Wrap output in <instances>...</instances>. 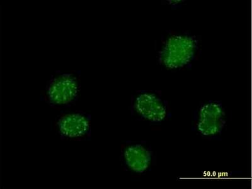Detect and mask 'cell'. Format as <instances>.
I'll return each mask as SVG.
<instances>
[{
	"instance_id": "1",
	"label": "cell",
	"mask_w": 252,
	"mask_h": 189,
	"mask_svg": "<svg viewBox=\"0 0 252 189\" xmlns=\"http://www.w3.org/2000/svg\"><path fill=\"white\" fill-rule=\"evenodd\" d=\"M81 92L80 75L75 71H56L47 81L42 99L53 109H67L75 104Z\"/></svg>"
},
{
	"instance_id": "5",
	"label": "cell",
	"mask_w": 252,
	"mask_h": 189,
	"mask_svg": "<svg viewBox=\"0 0 252 189\" xmlns=\"http://www.w3.org/2000/svg\"><path fill=\"white\" fill-rule=\"evenodd\" d=\"M197 132L202 136L212 137L221 133L226 124V112L221 103L209 101L199 108L197 113Z\"/></svg>"
},
{
	"instance_id": "3",
	"label": "cell",
	"mask_w": 252,
	"mask_h": 189,
	"mask_svg": "<svg viewBox=\"0 0 252 189\" xmlns=\"http://www.w3.org/2000/svg\"><path fill=\"white\" fill-rule=\"evenodd\" d=\"M53 127L62 140L85 141L91 138V115L81 110L62 112L56 117Z\"/></svg>"
},
{
	"instance_id": "6",
	"label": "cell",
	"mask_w": 252,
	"mask_h": 189,
	"mask_svg": "<svg viewBox=\"0 0 252 189\" xmlns=\"http://www.w3.org/2000/svg\"><path fill=\"white\" fill-rule=\"evenodd\" d=\"M152 150L141 143H129L124 145L121 161L126 169L135 174H143L152 163Z\"/></svg>"
},
{
	"instance_id": "2",
	"label": "cell",
	"mask_w": 252,
	"mask_h": 189,
	"mask_svg": "<svg viewBox=\"0 0 252 189\" xmlns=\"http://www.w3.org/2000/svg\"><path fill=\"white\" fill-rule=\"evenodd\" d=\"M199 41L195 36L186 33H174L166 38L159 52L162 66L170 69L183 68L196 55Z\"/></svg>"
},
{
	"instance_id": "4",
	"label": "cell",
	"mask_w": 252,
	"mask_h": 189,
	"mask_svg": "<svg viewBox=\"0 0 252 189\" xmlns=\"http://www.w3.org/2000/svg\"><path fill=\"white\" fill-rule=\"evenodd\" d=\"M130 106L134 116L150 122H161L168 115L165 101L152 92H138L132 96Z\"/></svg>"
}]
</instances>
